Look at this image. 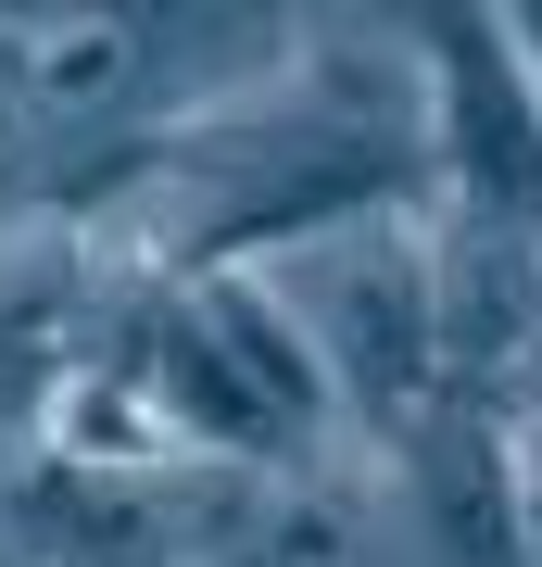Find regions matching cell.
<instances>
[{
  "instance_id": "6da1fadb",
  "label": "cell",
  "mask_w": 542,
  "mask_h": 567,
  "mask_svg": "<svg viewBox=\"0 0 542 567\" xmlns=\"http://www.w3.org/2000/svg\"><path fill=\"white\" fill-rule=\"evenodd\" d=\"M328 316V353H341V391L354 416L379 429V442L417 454V429L454 404V341H442V252L417 240L403 215H379V240H366L341 278L316 290Z\"/></svg>"
},
{
  "instance_id": "7a4b0ae2",
  "label": "cell",
  "mask_w": 542,
  "mask_h": 567,
  "mask_svg": "<svg viewBox=\"0 0 542 567\" xmlns=\"http://www.w3.org/2000/svg\"><path fill=\"white\" fill-rule=\"evenodd\" d=\"M429 25V76H442V164L467 189V215L542 227V76L504 39L492 0H417Z\"/></svg>"
},
{
  "instance_id": "3957f363",
  "label": "cell",
  "mask_w": 542,
  "mask_h": 567,
  "mask_svg": "<svg viewBox=\"0 0 542 567\" xmlns=\"http://www.w3.org/2000/svg\"><path fill=\"white\" fill-rule=\"evenodd\" d=\"M126 365H140V379L164 391V416L190 429V454L265 466V480H290V466L316 454V442H303V429L278 416V391H265L253 365H241V353L215 341V316H202L190 290H177V303H152V316H140V353H126Z\"/></svg>"
},
{
  "instance_id": "277c9868",
  "label": "cell",
  "mask_w": 542,
  "mask_h": 567,
  "mask_svg": "<svg viewBox=\"0 0 542 567\" xmlns=\"http://www.w3.org/2000/svg\"><path fill=\"white\" fill-rule=\"evenodd\" d=\"M417 492H429V543L442 567H530V466H518V416L492 391H467L417 429Z\"/></svg>"
},
{
  "instance_id": "5b68a950",
  "label": "cell",
  "mask_w": 542,
  "mask_h": 567,
  "mask_svg": "<svg viewBox=\"0 0 542 567\" xmlns=\"http://www.w3.org/2000/svg\"><path fill=\"white\" fill-rule=\"evenodd\" d=\"M190 303L215 316V341L253 365L265 391H278V416L303 429V442H328V429L354 416V391H341V353H328V328L278 290V265H202L190 278Z\"/></svg>"
},
{
  "instance_id": "8992f818",
  "label": "cell",
  "mask_w": 542,
  "mask_h": 567,
  "mask_svg": "<svg viewBox=\"0 0 542 567\" xmlns=\"http://www.w3.org/2000/svg\"><path fill=\"white\" fill-rule=\"evenodd\" d=\"M542 227H504L480 215L467 240L442 252V341H454V391H504L518 353L542 341Z\"/></svg>"
},
{
  "instance_id": "52a82bcc",
  "label": "cell",
  "mask_w": 542,
  "mask_h": 567,
  "mask_svg": "<svg viewBox=\"0 0 542 567\" xmlns=\"http://www.w3.org/2000/svg\"><path fill=\"white\" fill-rule=\"evenodd\" d=\"M39 454L89 466V480H152V466L190 454V429L164 416V391L114 353V365H63V379L39 391Z\"/></svg>"
},
{
  "instance_id": "ba28073f",
  "label": "cell",
  "mask_w": 542,
  "mask_h": 567,
  "mask_svg": "<svg viewBox=\"0 0 542 567\" xmlns=\"http://www.w3.org/2000/svg\"><path fill=\"white\" fill-rule=\"evenodd\" d=\"M114 63H126V25H114V13H76V25H51V39L25 51V76H39V114L89 102V89H114Z\"/></svg>"
},
{
  "instance_id": "9c48e42d",
  "label": "cell",
  "mask_w": 542,
  "mask_h": 567,
  "mask_svg": "<svg viewBox=\"0 0 542 567\" xmlns=\"http://www.w3.org/2000/svg\"><path fill=\"white\" fill-rule=\"evenodd\" d=\"M278 555H290V567H328V555H341V529H328V505H290V529H278Z\"/></svg>"
},
{
  "instance_id": "30bf717a",
  "label": "cell",
  "mask_w": 542,
  "mask_h": 567,
  "mask_svg": "<svg viewBox=\"0 0 542 567\" xmlns=\"http://www.w3.org/2000/svg\"><path fill=\"white\" fill-rule=\"evenodd\" d=\"M25 114H39V76H25V51H13V39H0V140H13V126H25Z\"/></svg>"
},
{
  "instance_id": "8fae6325",
  "label": "cell",
  "mask_w": 542,
  "mask_h": 567,
  "mask_svg": "<svg viewBox=\"0 0 542 567\" xmlns=\"http://www.w3.org/2000/svg\"><path fill=\"white\" fill-rule=\"evenodd\" d=\"M492 13H504V39H518V51H530V76H542V0H492Z\"/></svg>"
},
{
  "instance_id": "7c38bea8",
  "label": "cell",
  "mask_w": 542,
  "mask_h": 567,
  "mask_svg": "<svg viewBox=\"0 0 542 567\" xmlns=\"http://www.w3.org/2000/svg\"><path fill=\"white\" fill-rule=\"evenodd\" d=\"M89 13H114V25H152V13H164V0H89Z\"/></svg>"
},
{
  "instance_id": "4fadbf2b",
  "label": "cell",
  "mask_w": 542,
  "mask_h": 567,
  "mask_svg": "<svg viewBox=\"0 0 542 567\" xmlns=\"http://www.w3.org/2000/svg\"><path fill=\"white\" fill-rule=\"evenodd\" d=\"M530 404H542V341H530Z\"/></svg>"
}]
</instances>
